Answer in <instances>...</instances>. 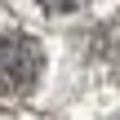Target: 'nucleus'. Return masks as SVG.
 <instances>
[{
    "label": "nucleus",
    "instance_id": "f257e3e1",
    "mask_svg": "<svg viewBox=\"0 0 120 120\" xmlns=\"http://www.w3.org/2000/svg\"><path fill=\"white\" fill-rule=\"evenodd\" d=\"M45 71V49L27 31H4L0 36V94L22 98Z\"/></svg>",
    "mask_w": 120,
    "mask_h": 120
},
{
    "label": "nucleus",
    "instance_id": "f03ea898",
    "mask_svg": "<svg viewBox=\"0 0 120 120\" xmlns=\"http://www.w3.org/2000/svg\"><path fill=\"white\" fill-rule=\"evenodd\" d=\"M40 4H45V9H71L76 0H40Z\"/></svg>",
    "mask_w": 120,
    "mask_h": 120
}]
</instances>
